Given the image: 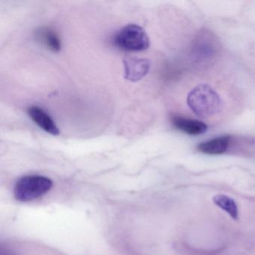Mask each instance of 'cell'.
I'll list each match as a JSON object with an SVG mask.
<instances>
[{
	"label": "cell",
	"instance_id": "5b68a950",
	"mask_svg": "<svg viewBox=\"0 0 255 255\" xmlns=\"http://www.w3.org/2000/svg\"><path fill=\"white\" fill-rule=\"evenodd\" d=\"M125 64V77L132 82H137L144 78L150 68V62L146 59L137 57L126 58Z\"/></svg>",
	"mask_w": 255,
	"mask_h": 255
},
{
	"label": "cell",
	"instance_id": "30bf717a",
	"mask_svg": "<svg viewBox=\"0 0 255 255\" xmlns=\"http://www.w3.org/2000/svg\"><path fill=\"white\" fill-rule=\"evenodd\" d=\"M213 203L219 208L226 212L234 220H237L239 218V210L237 203L231 197L226 195H215L213 198Z\"/></svg>",
	"mask_w": 255,
	"mask_h": 255
},
{
	"label": "cell",
	"instance_id": "6da1fadb",
	"mask_svg": "<svg viewBox=\"0 0 255 255\" xmlns=\"http://www.w3.org/2000/svg\"><path fill=\"white\" fill-rule=\"evenodd\" d=\"M187 104L193 113L201 118L216 116L222 109L219 94L207 84H200L194 88L188 95Z\"/></svg>",
	"mask_w": 255,
	"mask_h": 255
},
{
	"label": "cell",
	"instance_id": "52a82bcc",
	"mask_svg": "<svg viewBox=\"0 0 255 255\" xmlns=\"http://www.w3.org/2000/svg\"><path fill=\"white\" fill-rule=\"evenodd\" d=\"M35 38L39 44L53 53H59L62 48L60 36L54 29L50 26L38 28L35 31Z\"/></svg>",
	"mask_w": 255,
	"mask_h": 255
},
{
	"label": "cell",
	"instance_id": "ba28073f",
	"mask_svg": "<svg viewBox=\"0 0 255 255\" xmlns=\"http://www.w3.org/2000/svg\"><path fill=\"white\" fill-rule=\"evenodd\" d=\"M172 123L179 130L189 135H201L207 130V125L204 122L180 116L173 117Z\"/></svg>",
	"mask_w": 255,
	"mask_h": 255
},
{
	"label": "cell",
	"instance_id": "3957f363",
	"mask_svg": "<svg viewBox=\"0 0 255 255\" xmlns=\"http://www.w3.org/2000/svg\"><path fill=\"white\" fill-rule=\"evenodd\" d=\"M114 44L118 48L125 51L140 52L148 49L150 39L141 26L129 24L116 34Z\"/></svg>",
	"mask_w": 255,
	"mask_h": 255
},
{
	"label": "cell",
	"instance_id": "8992f818",
	"mask_svg": "<svg viewBox=\"0 0 255 255\" xmlns=\"http://www.w3.org/2000/svg\"><path fill=\"white\" fill-rule=\"evenodd\" d=\"M27 113L32 122L43 130L53 135H59V129L57 125L42 108L38 106H32L28 109Z\"/></svg>",
	"mask_w": 255,
	"mask_h": 255
},
{
	"label": "cell",
	"instance_id": "7a4b0ae2",
	"mask_svg": "<svg viewBox=\"0 0 255 255\" xmlns=\"http://www.w3.org/2000/svg\"><path fill=\"white\" fill-rule=\"evenodd\" d=\"M52 187L53 181L45 176H24L14 186V198L21 202L33 201L45 195Z\"/></svg>",
	"mask_w": 255,
	"mask_h": 255
},
{
	"label": "cell",
	"instance_id": "9c48e42d",
	"mask_svg": "<svg viewBox=\"0 0 255 255\" xmlns=\"http://www.w3.org/2000/svg\"><path fill=\"white\" fill-rule=\"evenodd\" d=\"M229 136H221L201 143L198 149L201 153L209 155L222 154L226 151L230 144Z\"/></svg>",
	"mask_w": 255,
	"mask_h": 255
},
{
	"label": "cell",
	"instance_id": "277c9868",
	"mask_svg": "<svg viewBox=\"0 0 255 255\" xmlns=\"http://www.w3.org/2000/svg\"><path fill=\"white\" fill-rule=\"evenodd\" d=\"M217 41L209 31H203L196 37L192 44V53L194 57L199 61L211 59L217 52Z\"/></svg>",
	"mask_w": 255,
	"mask_h": 255
}]
</instances>
